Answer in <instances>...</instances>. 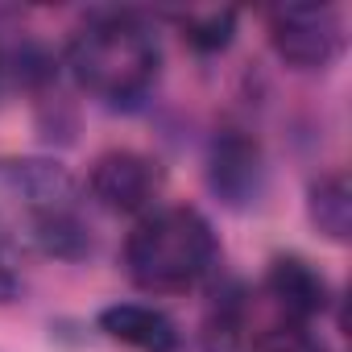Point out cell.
Here are the masks:
<instances>
[{
	"label": "cell",
	"instance_id": "9c48e42d",
	"mask_svg": "<svg viewBox=\"0 0 352 352\" xmlns=\"http://www.w3.org/2000/svg\"><path fill=\"white\" fill-rule=\"evenodd\" d=\"M249 290L245 282H220L208 311H204V331H199V344L204 352H249L253 336H249Z\"/></svg>",
	"mask_w": 352,
	"mask_h": 352
},
{
	"label": "cell",
	"instance_id": "7a4b0ae2",
	"mask_svg": "<svg viewBox=\"0 0 352 352\" xmlns=\"http://www.w3.org/2000/svg\"><path fill=\"white\" fill-rule=\"evenodd\" d=\"M67 67L91 100L108 108H137L157 83L162 46L145 17L104 9L71 34Z\"/></svg>",
	"mask_w": 352,
	"mask_h": 352
},
{
	"label": "cell",
	"instance_id": "277c9868",
	"mask_svg": "<svg viewBox=\"0 0 352 352\" xmlns=\"http://www.w3.org/2000/svg\"><path fill=\"white\" fill-rule=\"evenodd\" d=\"M265 25L274 54L294 71H327L344 54V13L331 5H278Z\"/></svg>",
	"mask_w": 352,
	"mask_h": 352
},
{
	"label": "cell",
	"instance_id": "8fae6325",
	"mask_svg": "<svg viewBox=\"0 0 352 352\" xmlns=\"http://www.w3.org/2000/svg\"><path fill=\"white\" fill-rule=\"evenodd\" d=\"M232 25H236L232 13H187L183 17V38L195 50H224L232 42Z\"/></svg>",
	"mask_w": 352,
	"mask_h": 352
},
{
	"label": "cell",
	"instance_id": "8992f818",
	"mask_svg": "<svg viewBox=\"0 0 352 352\" xmlns=\"http://www.w3.org/2000/svg\"><path fill=\"white\" fill-rule=\"evenodd\" d=\"M208 187L228 208H253L265 191V153L245 129H224L208 145Z\"/></svg>",
	"mask_w": 352,
	"mask_h": 352
},
{
	"label": "cell",
	"instance_id": "52a82bcc",
	"mask_svg": "<svg viewBox=\"0 0 352 352\" xmlns=\"http://www.w3.org/2000/svg\"><path fill=\"white\" fill-rule=\"evenodd\" d=\"M265 294L278 307L282 323H302V327H311V319H319L331 302L327 278L302 257H274L265 274Z\"/></svg>",
	"mask_w": 352,
	"mask_h": 352
},
{
	"label": "cell",
	"instance_id": "ba28073f",
	"mask_svg": "<svg viewBox=\"0 0 352 352\" xmlns=\"http://www.w3.org/2000/svg\"><path fill=\"white\" fill-rule=\"evenodd\" d=\"M100 331L133 352H187V340L166 311L149 302H112L100 311Z\"/></svg>",
	"mask_w": 352,
	"mask_h": 352
},
{
	"label": "cell",
	"instance_id": "5b68a950",
	"mask_svg": "<svg viewBox=\"0 0 352 352\" xmlns=\"http://www.w3.org/2000/svg\"><path fill=\"white\" fill-rule=\"evenodd\" d=\"M87 191L104 212L145 216L157 208L162 195V166L141 149H108L91 162Z\"/></svg>",
	"mask_w": 352,
	"mask_h": 352
},
{
	"label": "cell",
	"instance_id": "4fadbf2b",
	"mask_svg": "<svg viewBox=\"0 0 352 352\" xmlns=\"http://www.w3.org/2000/svg\"><path fill=\"white\" fill-rule=\"evenodd\" d=\"M21 294V270L13 265V249L0 245V307Z\"/></svg>",
	"mask_w": 352,
	"mask_h": 352
},
{
	"label": "cell",
	"instance_id": "7c38bea8",
	"mask_svg": "<svg viewBox=\"0 0 352 352\" xmlns=\"http://www.w3.org/2000/svg\"><path fill=\"white\" fill-rule=\"evenodd\" d=\"M249 352H327L323 348V340L311 331V327H302V323H274L270 331H261L253 344H249Z\"/></svg>",
	"mask_w": 352,
	"mask_h": 352
},
{
	"label": "cell",
	"instance_id": "6da1fadb",
	"mask_svg": "<svg viewBox=\"0 0 352 352\" xmlns=\"http://www.w3.org/2000/svg\"><path fill=\"white\" fill-rule=\"evenodd\" d=\"M0 245L79 261L91 253L87 195L75 174L46 157L0 162Z\"/></svg>",
	"mask_w": 352,
	"mask_h": 352
},
{
	"label": "cell",
	"instance_id": "3957f363",
	"mask_svg": "<svg viewBox=\"0 0 352 352\" xmlns=\"http://www.w3.org/2000/svg\"><path fill=\"white\" fill-rule=\"evenodd\" d=\"M220 245L195 208H153L124 241V270L145 294H187L216 274Z\"/></svg>",
	"mask_w": 352,
	"mask_h": 352
},
{
	"label": "cell",
	"instance_id": "30bf717a",
	"mask_svg": "<svg viewBox=\"0 0 352 352\" xmlns=\"http://www.w3.org/2000/svg\"><path fill=\"white\" fill-rule=\"evenodd\" d=\"M311 224L327 236V241H348V228H352V191H348V179L340 170L323 174L319 183H311Z\"/></svg>",
	"mask_w": 352,
	"mask_h": 352
}]
</instances>
